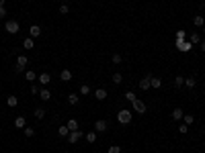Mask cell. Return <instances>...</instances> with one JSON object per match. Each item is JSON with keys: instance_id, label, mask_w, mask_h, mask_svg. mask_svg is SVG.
Instances as JSON below:
<instances>
[{"instance_id": "cell-23", "label": "cell", "mask_w": 205, "mask_h": 153, "mask_svg": "<svg viewBox=\"0 0 205 153\" xmlns=\"http://www.w3.org/2000/svg\"><path fill=\"white\" fill-rule=\"evenodd\" d=\"M33 114H35V119H39V120H41V119L45 116V108H43V106H39V108H35Z\"/></svg>"}, {"instance_id": "cell-32", "label": "cell", "mask_w": 205, "mask_h": 153, "mask_svg": "<svg viewBox=\"0 0 205 153\" xmlns=\"http://www.w3.org/2000/svg\"><path fill=\"white\" fill-rule=\"evenodd\" d=\"M23 131H25V137H29V139H31V137H35V129H31V127H25Z\"/></svg>"}, {"instance_id": "cell-15", "label": "cell", "mask_w": 205, "mask_h": 153, "mask_svg": "<svg viewBox=\"0 0 205 153\" xmlns=\"http://www.w3.org/2000/svg\"><path fill=\"white\" fill-rule=\"evenodd\" d=\"M68 102H70V106H76L80 102V94H68Z\"/></svg>"}, {"instance_id": "cell-12", "label": "cell", "mask_w": 205, "mask_h": 153, "mask_svg": "<svg viewBox=\"0 0 205 153\" xmlns=\"http://www.w3.org/2000/svg\"><path fill=\"white\" fill-rule=\"evenodd\" d=\"M150 78H152V76H144V78L140 80V88H142V90H150L152 88V86H150Z\"/></svg>"}, {"instance_id": "cell-34", "label": "cell", "mask_w": 205, "mask_h": 153, "mask_svg": "<svg viewBox=\"0 0 205 153\" xmlns=\"http://www.w3.org/2000/svg\"><path fill=\"white\" fill-rule=\"evenodd\" d=\"M68 12H70V6L66 4V2H64V4L60 6V15H68Z\"/></svg>"}, {"instance_id": "cell-4", "label": "cell", "mask_w": 205, "mask_h": 153, "mask_svg": "<svg viewBox=\"0 0 205 153\" xmlns=\"http://www.w3.org/2000/svg\"><path fill=\"white\" fill-rule=\"evenodd\" d=\"M176 49L179 51H183V53H189L191 49H193V43H191V41H185V39H176Z\"/></svg>"}, {"instance_id": "cell-36", "label": "cell", "mask_w": 205, "mask_h": 153, "mask_svg": "<svg viewBox=\"0 0 205 153\" xmlns=\"http://www.w3.org/2000/svg\"><path fill=\"white\" fill-rule=\"evenodd\" d=\"M185 37H187V33H185L183 29H179V31H176V39H179V41H181V39H185Z\"/></svg>"}, {"instance_id": "cell-33", "label": "cell", "mask_w": 205, "mask_h": 153, "mask_svg": "<svg viewBox=\"0 0 205 153\" xmlns=\"http://www.w3.org/2000/svg\"><path fill=\"white\" fill-rule=\"evenodd\" d=\"M121 55H119V53H115V55H113V57H111V63H115V65H119V63H121Z\"/></svg>"}, {"instance_id": "cell-44", "label": "cell", "mask_w": 205, "mask_h": 153, "mask_svg": "<svg viewBox=\"0 0 205 153\" xmlns=\"http://www.w3.org/2000/svg\"><path fill=\"white\" fill-rule=\"evenodd\" d=\"M203 33H205V25H203Z\"/></svg>"}, {"instance_id": "cell-8", "label": "cell", "mask_w": 205, "mask_h": 153, "mask_svg": "<svg viewBox=\"0 0 205 153\" xmlns=\"http://www.w3.org/2000/svg\"><path fill=\"white\" fill-rule=\"evenodd\" d=\"M39 35H41V27H39V25H31V27H29V37L37 39Z\"/></svg>"}, {"instance_id": "cell-37", "label": "cell", "mask_w": 205, "mask_h": 153, "mask_svg": "<svg viewBox=\"0 0 205 153\" xmlns=\"http://www.w3.org/2000/svg\"><path fill=\"white\" fill-rule=\"evenodd\" d=\"M187 131H189V125H185V123H183L181 127H179V133H183V135H185Z\"/></svg>"}, {"instance_id": "cell-3", "label": "cell", "mask_w": 205, "mask_h": 153, "mask_svg": "<svg viewBox=\"0 0 205 153\" xmlns=\"http://www.w3.org/2000/svg\"><path fill=\"white\" fill-rule=\"evenodd\" d=\"M27 63H29V59H27V55H19L17 57V65H15V72H27Z\"/></svg>"}, {"instance_id": "cell-39", "label": "cell", "mask_w": 205, "mask_h": 153, "mask_svg": "<svg viewBox=\"0 0 205 153\" xmlns=\"http://www.w3.org/2000/svg\"><path fill=\"white\" fill-rule=\"evenodd\" d=\"M39 90H41V88H37V84L31 86V94H37V96H39Z\"/></svg>"}, {"instance_id": "cell-13", "label": "cell", "mask_w": 205, "mask_h": 153, "mask_svg": "<svg viewBox=\"0 0 205 153\" xmlns=\"http://www.w3.org/2000/svg\"><path fill=\"white\" fill-rule=\"evenodd\" d=\"M15 127H17V129H25V127H27V120H25V116H23V114L15 119Z\"/></svg>"}, {"instance_id": "cell-27", "label": "cell", "mask_w": 205, "mask_h": 153, "mask_svg": "<svg viewBox=\"0 0 205 153\" xmlns=\"http://www.w3.org/2000/svg\"><path fill=\"white\" fill-rule=\"evenodd\" d=\"M189 41H191L193 45H199V43H201V37H199V33H193V35L189 37Z\"/></svg>"}, {"instance_id": "cell-16", "label": "cell", "mask_w": 205, "mask_h": 153, "mask_svg": "<svg viewBox=\"0 0 205 153\" xmlns=\"http://www.w3.org/2000/svg\"><path fill=\"white\" fill-rule=\"evenodd\" d=\"M183 116H185V110H183V108H174V110H172V119H174V120H181Z\"/></svg>"}, {"instance_id": "cell-38", "label": "cell", "mask_w": 205, "mask_h": 153, "mask_svg": "<svg viewBox=\"0 0 205 153\" xmlns=\"http://www.w3.org/2000/svg\"><path fill=\"white\" fill-rule=\"evenodd\" d=\"M125 98L129 100V102H133V100H136V94H133V92H125Z\"/></svg>"}, {"instance_id": "cell-21", "label": "cell", "mask_w": 205, "mask_h": 153, "mask_svg": "<svg viewBox=\"0 0 205 153\" xmlns=\"http://www.w3.org/2000/svg\"><path fill=\"white\" fill-rule=\"evenodd\" d=\"M25 80H27V82H35V80H37V74L31 72V69H27V72H25Z\"/></svg>"}, {"instance_id": "cell-43", "label": "cell", "mask_w": 205, "mask_h": 153, "mask_svg": "<svg viewBox=\"0 0 205 153\" xmlns=\"http://www.w3.org/2000/svg\"><path fill=\"white\" fill-rule=\"evenodd\" d=\"M0 35H2V27H0Z\"/></svg>"}, {"instance_id": "cell-41", "label": "cell", "mask_w": 205, "mask_h": 153, "mask_svg": "<svg viewBox=\"0 0 205 153\" xmlns=\"http://www.w3.org/2000/svg\"><path fill=\"white\" fill-rule=\"evenodd\" d=\"M201 51L205 53V41H201Z\"/></svg>"}, {"instance_id": "cell-40", "label": "cell", "mask_w": 205, "mask_h": 153, "mask_svg": "<svg viewBox=\"0 0 205 153\" xmlns=\"http://www.w3.org/2000/svg\"><path fill=\"white\" fill-rule=\"evenodd\" d=\"M4 16H6V8H4V6H0V19H4Z\"/></svg>"}, {"instance_id": "cell-35", "label": "cell", "mask_w": 205, "mask_h": 153, "mask_svg": "<svg viewBox=\"0 0 205 153\" xmlns=\"http://www.w3.org/2000/svg\"><path fill=\"white\" fill-rule=\"evenodd\" d=\"M109 153H121V147H119V145H111V147H109Z\"/></svg>"}, {"instance_id": "cell-22", "label": "cell", "mask_w": 205, "mask_h": 153, "mask_svg": "<svg viewBox=\"0 0 205 153\" xmlns=\"http://www.w3.org/2000/svg\"><path fill=\"white\" fill-rule=\"evenodd\" d=\"M185 86H187V88H195V86H197V80L193 78V76H189V78H185Z\"/></svg>"}, {"instance_id": "cell-9", "label": "cell", "mask_w": 205, "mask_h": 153, "mask_svg": "<svg viewBox=\"0 0 205 153\" xmlns=\"http://www.w3.org/2000/svg\"><path fill=\"white\" fill-rule=\"evenodd\" d=\"M37 80H39V84H41V86H47L49 82H51V76H49L47 72H43V74H39V78H37Z\"/></svg>"}, {"instance_id": "cell-20", "label": "cell", "mask_w": 205, "mask_h": 153, "mask_svg": "<svg viewBox=\"0 0 205 153\" xmlns=\"http://www.w3.org/2000/svg\"><path fill=\"white\" fill-rule=\"evenodd\" d=\"M58 135H60V137H68V135H70L68 125H64V127H58Z\"/></svg>"}, {"instance_id": "cell-5", "label": "cell", "mask_w": 205, "mask_h": 153, "mask_svg": "<svg viewBox=\"0 0 205 153\" xmlns=\"http://www.w3.org/2000/svg\"><path fill=\"white\" fill-rule=\"evenodd\" d=\"M131 108L133 110H136V112L137 114H144V112H146V102H142V100H133V102H131Z\"/></svg>"}, {"instance_id": "cell-29", "label": "cell", "mask_w": 205, "mask_h": 153, "mask_svg": "<svg viewBox=\"0 0 205 153\" xmlns=\"http://www.w3.org/2000/svg\"><path fill=\"white\" fill-rule=\"evenodd\" d=\"M68 129H70V131H78V120H76V119H70L68 120Z\"/></svg>"}, {"instance_id": "cell-19", "label": "cell", "mask_w": 205, "mask_h": 153, "mask_svg": "<svg viewBox=\"0 0 205 153\" xmlns=\"http://www.w3.org/2000/svg\"><path fill=\"white\" fill-rule=\"evenodd\" d=\"M6 104H8L10 108H15L17 104H19V98H17V96H12V94H10L8 98H6Z\"/></svg>"}, {"instance_id": "cell-6", "label": "cell", "mask_w": 205, "mask_h": 153, "mask_svg": "<svg viewBox=\"0 0 205 153\" xmlns=\"http://www.w3.org/2000/svg\"><path fill=\"white\" fill-rule=\"evenodd\" d=\"M107 120H102V119H98L97 123H94V131H97V133H105V131H107Z\"/></svg>"}, {"instance_id": "cell-42", "label": "cell", "mask_w": 205, "mask_h": 153, "mask_svg": "<svg viewBox=\"0 0 205 153\" xmlns=\"http://www.w3.org/2000/svg\"><path fill=\"white\" fill-rule=\"evenodd\" d=\"M6 4V0H0V6H4Z\"/></svg>"}, {"instance_id": "cell-31", "label": "cell", "mask_w": 205, "mask_h": 153, "mask_svg": "<svg viewBox=\"0 0 205 153\" xmlns=\"http://www.w3.org/2000/svg\"><path fill=\"white\" fill-rule=\"evenodd\" d=\"M183 120H185V125H193V123H195V116H193V114H185Z\"/></svg>"}, {"instance_id": "cell-11", "label": "cell", "mask_w": 205, "mask_h": 153, "mask_svg": "<svg viewBox=\"0 0 205 153\" xmlns=\"http://www.w3.org/2000/svg\"><path fill=\"white\" fill-rule=\"evenodd\" d=\"M35 47V39L33 37H27V39L23 41V49H27V51H31Z\"/></svg>"}, {"instance_id": "cell-1", "label": "cell", "mask_w": 205, "mask_h": 153, "mask_svg": "<svg viewBox=\"0 0 205 153\" xmlns=\"http://www.w3.org/2000/svg\"><path fill=\"white\" fill-rule=\"evenodd\" d=\"M117 123H121V125H129L131 123V110H125V108H121L117 112Z\"/></svg>"}, {"instance_id": "cell-17", "label": "cell", "mask_w": 205, "mask_h": 153, "mask_svg": "<svg viewBox=\"0 0 205 153\" xmlns=\"http://www.w3.org/2000/svg\"><path fill=\"white\" fill-rule=\"evenodd\" d=\"M150 86H152L154 90H158V88L162 86V80H160V78H154V76H152V78H150Z\"/></svg>"}, {"instance_id": "cell-26", "label": "cell", "mask_w": 205, "mask_h": 153, "mask_svg": "<svg viewBox=\"0 0 205 153\" xmlns=\"http://www.w3.org/2000/svg\"><path fill=\"white\" fill-rule=\"evenodd\" d=\"M174 86L176 88H183V86H185V78H183V76H174Z\"/></svg>"}, {"instance_id": "cell-7", "label": "cell", "mask_w": 205, "mask_h": 153, "mask_svg": "<svg viewBox=\"0 0 205 153\" xmlns=\"http://www.w3.org/2000/svg\"><path fill=\"white\" fill-rule=\"evenodd\" d=\"M80 139H82V133H80V131H70V135H68V143H78Z\"/></svg>"}, {"instance_id": "cell-28", "label": "cell", "mask_w": 205, "mask_h": 153, "mask_svg": "<svg viewBox=\"0 0 205 153\" xmlns=\"http://www.w3.org/2000/svg\"><path fill=\"white\" fill-rule=\"evenodd\" d=\"M111 80H113V84H117V86H119V84L123 82V76L117 72V74H113V76H111Z\"/></svg>"}, {"instance_id": "cell-18", "label": "cell", "mask_w": 205, "mask_h": 153, "mask_svg": "<svg viewBox=\"0 0 205 153\" xmlns=\"http://www.w3.org/2000/svg\"><path fill=\"white\" fill-rule=\"evenodd\" d=\"M39 98L41 100H49V98H51V92H49L47 88H41L39 90Z\"/></svg>"}, {"instance_id": "cell-10", "label": "cell", "mask_w": 205, "mask_h": 153, "mask_svg": "<svg viewBox=\"0 0 205 153\" xmlns=\"http://www.w3.org/2000/svg\"><path fill=\"white\" fill-rule=\"evenodd\" d=\"M93 96L97 100H105V98H107V90H105V88H98V90H94V92H93Z\"/></svg>"}, {"instance_id": "cell-14", "label": "cell", "mask_w": 205, "mask_h": 153, "mask_svg": "<svg viewBox=\"0 0 205 153\" xmlns=\"http://www.w3.org/2000/svg\"><path fill=\"white\" fill-rule=\"evenodd\" d=\"M60 80H62V82H70V80H72V72H70V69H62Z\"/></svg>"}, {"instance_id": "cell-2", "label": "cell", "mask_w": 205, "mask_h": 153, "mask_svg": "<svg viewBox=\"0 0 205 153\" xmlns=\"http://www.w3.org/2000/svg\"><path fill=\"white\" fill-rule=\"evenodd\" d=\"M4 31L8 35H17L21 31V25L17 23V20H6V23H4Z\"/></svg>"}, {"instance_id": "cell-25", "label": "cell", "mask_w": 205, "mask_h": 153, "mask_svg": "<svg viewBox=\"0 0 205 153\" xmlns=\"http://www.w3.org/2000/svg\"><path fill=\"white\" fill-rule=\"evenodd\" d=\"M84 137H86L88 143H94V141H97V131H90V133H86Z\"/></svg>"}, {"instance_id": "cell-30", "label": "cell", "mask_w": 205, "mask_h": 153, "mask_svg": "<svg viewBox=\"0 0 205 153\" xmlns=\"http://www.w3.org/2000/svg\"><path fill=\"white\" fill-rule=\"evenodd\" d=\"M80 94H82V96H88V94H93V90H90V86L82 84L80 86Z\"/></svg>"}, {"instance_id": "cell-24", "label": "cell", "mask_w": 205, "mask_h": 153, "mask_svg": "<svg viewBox=\"0 0 205 153\" xmlns=\"http://www.w3.org/2000/svg\"><path fill=\"white\" fill-rule=\"evenodd\" d=\"M193 25H195V27H203V25H205V19H203L201 15H197L195 19H193Z\"/></svg>"}]
</instances>
